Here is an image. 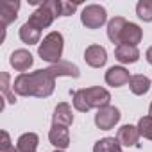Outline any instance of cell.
Here are the masks:
<instances>
[{
    "instance_id": "8fae6325",
    "label": "cell",
    "mask_w": 152,
    "mask_h": 152,
    "mask_svg": "<svg viewBox=\"0 0 152 152\" xmlns=\"http://www.w3.org/2000/svg\"><path fill=\"white\" fill-rule=\"evenodd\" d=\"M52 122H54V125H61V127H68V125H72V122H73V115H72V107H70V104H66V102L57 104L56 109H54V115H52Z\"/></svg>"
},
{
    "instance_id": "30bf717a",
    "label": "cell",
    "mask_w": 152,
    "mask_h": 152,
    "mask_svg": "<svg viewBox=\"0 0 152 152\" xmlns=\"http://www.w3.org/2000/svg\"><path fill=\"white\" fill-rule=\"evenodd\" d=\"M18 9H20V2H18V0H4V2L0 4V22H2L4 27L16 20Z\"/></svg>"
},
{
    "instance_id": "2e32d148",
    "label": "cell",
    "mask_w": 152,
    "mask_h": 152,
    "mask_svg": "<svg viewBox=\"0 0 152 152\" xmlns=\"http://www.w3.org/2000/svg\"><path fill=\"white\" fill-rule=\"evenodd\" d=\"M141 36H143V32H141V29L136 25V23H127L125 25V29H124V32H122V43H125V45H132V47H136L140 41H141Z\"/></svg>"
},
{
    "instance_id": "484cf974",
    "label": "cell",
    "mask_w": 152,
    "mask_h": 152,
    "mask_svg": "<svg viewBox=\"0 0 152 152\" xmlns=\"http://www.w3.org/2000/svg\"><path fill=\"white\" fill-rule=\"evenodd\" d=\"M145 56H147V61H148V63L152 64V47H150V48L147 50V54H145Z\"/></svg>"
},
{
    "instance_id": "ac0fdd59",
    "label": "cell",
    "mask_w": 152,
    "mask_h": 152,
    "mask_svg": "<svg viewBox=\"0 0 152 152\" xmlns=\"http://www.w3.org/2000/svg\"><path fill=\"white\" fill-rule=\"evenodd\" d=\"M20 38H22V41L27 43V45H36V43H39L41 31L36 29L34 25H31V23L27 22V23H23L22 29H20Z\"/></svg>"
},
{
    "instance_id": "52a82bcc",
    "label": "cell",
    "mask_w": 152,
    "mask_h": 152,
    "mask_svg": "<svg viewBox=\"0 0 152 152\" xmlns=\"http://www.w3.org/2000/svg\"><path fill=\"white\" fill-rule=\"evenodd\" d=\"M84 59H86V63H88L90 66L100 68V66H104L106 61H107V52H106V48L100 47V45H90V47L86 48V52H84Z\"/></svg>"
},
{
    "instance_id": "603a6c76",
    "label": "cell",
    "mask_w": 152,
    "mask_h": 152,
    "mask_svg": "<svg viewBox=\"0 0 152 152\" xmlns=\"http://www.w3.org/2000/svg\"><path fill=\"white\" fill-rule=\"evenodd\" d=\"M138 131L143 138L152 140V116H143L138 122Z\"/></svg>"
},
{
    "instance_id": "4fadbf2b",
    "label": "cell",
    "mask_w": 152,
    "mask_h": 152,
    "mask_svg": "<svg viewBox=\"0 0 152 152\" xmlns=\"http://www.w3.org/2000/svg\"><path fill=\"white\" fill-rule=\"evenodd\" d=\"M116 140L120 141V145L136 147V145H138V140H140V131H138V127H134V125H124V127L118 129Z\"/></svg>"
},
{
    "instance_id": "ba28073f",
    "label": "cell",
    "mask_w": 152,
    "mask_h": 152,
    "mask_svg": "<svg viewBox=\"0 0 152 152\" xmlns=\"http://www.w3.org/2000/svg\"><path fill=\"white\" fill-rule=\"evenodd\" d=\"M9 63H11V66H13L15 70H18V72H25V70H29V68L32 66L34 59H32V54H31L29 50L20 48V50H15V52L11 54Z\"/></svg>"
},
{
    "instance_id": "5bb4252c",
    "label": "cell",
    "mask_w": 152,
    "mask_h": 152,
    "mask_svg": "<svg viewBox=\"0 0 152 152\" xmlns=\"http://www.w3.org/2000/svg\"><path fill=\"white\" fill-rule=\"evenodd\" d=\"M115 57H116L120 63L129 64V63H136V61L140 59V52H138V48H136V47L122 43V45H118V47H116V50H115Z\"/></svg>"
},
{
    "instance_id": "3957f363",
    "label": "cell",
    "mask_w": 152,
    "mask_h": 152,
    "mask_svg": "<svg viewBox=\"0 0 152 152\" xmlns=\"http://www.w3.org/2000/svg\"><path fill=\"white\" fill-rule=\"evenodd\" d=\"M38 54L43 61H48L52 64L59 63L61 61V56H63V36L61 32H50L43 38L39 48H38Z\"/></svg>"
},
{
    "instance_id": "4316f807",
    "label": "cell",
    "mask_w": 152,
    "mask_h": 152,
    "mask_svg": "<svg viewBox=\"0 0 152 152\" xmlns=\"http://www.w3.org/2000/svg\"><path fill=\"white\" fill-rule=\"evenodd\" d=\"M0 152H18V148H15V147H9V148H4V150H0Z\"/></svg>"
},
{
    "instance_id": "83f0119b",
    "label": "cell",
    "mask_w": 152,
    "mask_h": 152,
    "mask_svg": "<svg viewBox=\"0 0 152 152\" xmlns=\"http://www.w3.org/2000/svg\"><path fill=\"white\" fill-rule=\"evenodd\" d=\"M148 111H150V116H152V104H150V107H148Z\"/></svg>"
},
{
    "instance_id": "277c9868",
    "label": "cell",
    "mask_w": 152,
    "mask_h": 152,
    "mask_svg": "<svg viewBox=\"0 0 152 152\" xmlns=\"http://www.w3.org/2000/svg\"><path fill=\"white\" fill-rule=\"evenodd\" d=\"M107 20V15H106V9L102 6H97V4H91V6H86L83 15H81V22L88 27V29H99L100 25H104Z\"/></svg>"
},
{
    "instance_id": "e0dca14e",
    "label": "cell",
    "mask_w": 152,
    "mask_h": 152,
    "mask_svg": "<svg viewBox=\"0 0 152 152\" xmlns=\"http://www.w3.org/2000/svg\"><path fill=\"white\" fill-rule=\"evenodd\" d=\"M39 143V138L38 134L34 132H25L18 138V143H16V148L18 152H36V147Z\"/></svg>"
},
{
    "instance_id": "ffe728a7",
    "label": "cell",
    "mask_w": 152,
    "mask_h": 152,
    "mask_svg": "<svg viewBox=\"0 0 152 152\" xmlns=\"http://www.w3.org/2000/svg\"><path fill=\"white\" fill-rule=\"evenodd\" d=\"M120 141L115 138H102L95 143L93 152H120Z\"/></svg>"
},
{
    "instance_id": "d6986e66",
    "label": "cell",
    "mask_w": 152,
    "mask_h": 152,
    "mask_svg": "<svg viewBox=\"0 0 152 152\" xmlns=\"http://www.w3.org/2000/svg\"><path fill=\"white\" fill-rule=\"evenodd\" d=\"M129 88L134 95H145L150 88V81L145 75H132L131 81H129Z\"/></svg>"
},
{
    "instance_id": "9a60e30c",
    "label": "cell",
    "mask_w": 152,
    "mask_h": 152,
    "mask_svg": "<svg viewBox=\"0 0 152 152\" xmlns=\"http://www.w3.org/2000/svg\"><path fill=\"white\" fill-rule=\"evenodd\" d=\"M125 25H127L125 18H122V16H116V18H113V20L107 23V38H109L113 43H118V45H122V32H124Z\"/></svg>"
},
{
    "instance_id": "f1b7e54d",
    "label": "cell",
    "mask_w": 152,
    "mask_h": 152,
    "mask_svg": "<svg viewBox=\"0 0 152 152\" xmlns=\"http://www.w3.org/2000/svg\"><path fill=\"white\" fill-rule=\"evenodd\" d=\"M56 152H63V150H56Z\"/></svg>"
},
{
    "instance_id": "44dd1931",
    "label": "cell",
    "mask_w": 152,
    "mask_h": 152,
    "mask_svg": "<svg viewBox=\"0 0 152 152\" xmlns=\"http://www.w3.org/2000/svg\"><path fill=\"white\" fill-rule=\"evenodd\" d=\"M0 81H2V83H0V90H2L6 100L11 102V104H15V102H16V97H15V93L11 91V84H9L11 77H9V73H7V72H2V73H0Z\"/></svg>"
},
{
    "instance_id": "9c48e42d",
    "label": "cell",
    "mask_w": 152,
    "mask_h": 152,
    "mask_svg": "<svg viewBox=\"0 0 152 152\" xmlns=\"http://www.w3.org/2000/svg\"><path fill=\"white\" fill-rule=\"evenodd\" d=\"M129 81H131L129 72H127L124 66H113V68H109V70L106 72V83H107L109 86L118 88V86L127 84Z\"/></svg>"
},
{
    "instance_id": "d4e9b609",
    "label": "cell",
    "mask_w": 152,
    "mask_h": 152,
    "mask_svg": "<svg viewBox=\"0 0 152 152\" xmlns=\"http://www.w3.org/2000/svg\"><path fill=\"white\" fill-rule=\"evenodd\" d=\"M0 138H2V143H0V147H2V150H4V148H9V147H11V138H9V134H7L6 131H2V132H0Z\"/></svg>"
},
{
    "instance_id": "6da1fadb",
    "label": "cell",
    "mask_w": 152,
    "mask_h": 152,
    "mask_svg": "<svg viewBox=\"0 0 152 152\" xmlns=\"http://www.w3.org/2000/svg\"><path fill=\"white\" fill-rule=\"evenodd\" d=\"M61 75L79 77V68L68 61H59L45 70H36L32 73H20L15 79L13 90L22 97L47 99L54 93L56 77H61Z\"/></svg>"
},
{
    "instance_id": "5b68a950",
    "label": "cell",
    "mask_w": 152,
    "mask_h": 152,
    "mask_svg": "<svg viewBox=\"0 0 152 152\" xmlns=\"http://www.w3.org/2000/svg\"><path fill=\"white\" fill-rule=\"evenodd\" d=\"M118 120H120V111L116 107H113V106H106V107L99 109L97 115H95V124L102 131L113 129L118 124Z\"/></svg>"
},
{
    "instance_id": "8992f818",
    "label": "cell",
    "mask_w": 152,
    "mask_h": 152,
    "mask_svg": "<svg viewBox=\"0 0 152 152\" xmlns=\"http://www.w3.org/2000/svg\"><path fill=\"white\" fill-rule=\"evenodd\" d=\"M54 18H56V16H54V13H52V11H50L45 4H41V6H39V7H38V9L31 15L29 23H31V25H34L36 29H39V31H41V29L48 27V25L54 22Z\"/></svg>"
},
{
    "instance_id": "7a4b0ae2",
    "label": "cell",
    "mask_w": 152,
    "mask_h": 152,
    "mask_svg": "<svg viewBox=\"0 0 152 152\" xmlns=\"http://www.w3.org/2000/svg\"><path fill=\"white\" fill-rule=\"evenodd\" d=\"M72 99H73V107L75 109L81 111V113H86L91 107L102 109V107L109 106L111 95H109L107 90H104L100 86H95V88H86V90L73 91Z\"/></svg>"
},
{
    "instance_id": "7c38bea8",
    "label": "cell",
    "mask_w": 152,
    "mask_h": 152,
    "mask_svg": "<svg viewBox=\"0 0 152 152\" xmlns=\"http://www.w3.org/2000/svg\"><path fill=\"white\" fill-rule=\"evenodd\" d=\"M48 140L54 147H57V150H64L70 145V134L66 127L61 125H52L50 132H48Z\"/></svg>"
},
{
    "instance_id": "7402d4cb",
    "label": "cell",
    "mask_w": 152,
    "mask_h": 152,
    "mask_svg": "<svg viewBox=\"0 0 152 152\" xmlns=\"http://www.w3.org/2000/svg\"><path fill=\"white\" fill-rule=\"evenodd\" d=\"M136 15L143 22H152V0H140L136 6Z\"/></svg>"
},
{
    "instance_id": "cb8c5ba5",
    "label": "cell",
    "mask_w": 152,
    "mask_h": 152,
    "mask_svg": "<svg viewBox=\"0 0 152 152\" xmlns=\"http://www.w3.org/2000/svg\"><path fill=\"white\" fill-rule=\"evenodd\" d=\"M77 2H64V0H61V16H70L75 9H77Z\"/></svg>"
}]
</instances>
